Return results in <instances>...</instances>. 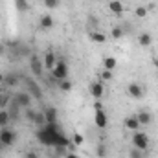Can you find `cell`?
Here are the masks:
<instances>
[{"label":"cell","instance_id":"9c48e42d","mask_svg":"<svg viewBox=\"0 0 158 158\" xmlns=\"http://www.w3.org/2000/svg\"><path fill=\"white\" fill-rule=\"evenodd\" d=\"M22 79H24V83H26V86H28V92H30L31 96H35L37 99H40V98H42V90H40L39 85L33 83L31 79H28V77H22Z\"/></svg>","mask_w":158,"mask_h":158},{"label":"cell","instance_id":"5b68a950","mask_svg":"<svg viewBox=\"0 0 158 158\" xmlns=\"http://www.w3.org/2000/svg\"><path fill=\"white\" fill-rule=\"evenodd\" d=\"M132 145L136 149H140V151H147V147H149V136L145 132H142V131H136L132 134Z\"/></svg>","mask_w":158,"mask_h":158},{"label":"cell","instance_id":"2e32d148","mask_svg":"<svg viewBox=\"0 0 158 158\" xmlns=\"http://www.w3.org/2000/svg\"><path fill=\"white\" fill-rule=\"evenodd\" d=\"M39 26L42 30H50V28H53V17L52 15H42L39 20Z\"/></svg>","mask_w":158,"mask_h":158},{"label":"cell","instance_id":"ffe728a7","mask_svg":"<svg viewBox=\"0 0 158 158\" xmlns=\"http://www.w3.org/2000/svg\"><path fill=\"white\" fill-rule=\"evenodd\" d=\"M11 121V114L7 109H2L0 110V127H7V123Z\"/></svg>","mask_w":158,"mask_h":158},{"label":"cell","instance_id":"d6986e66","mask_svg":"<svg viewBox=\"0 0 158 158\" xmlns=\"http://www.w3.org/2000/svg\"><path fill=\"white\" fill-rule=\"evenodd\" d=\"M138 42H140V46H143V48H147V46H151L153 44V35H149V33H140L138 35Z\"/></svg>","mask_w":158,"mask_h":158},{"label":"cell","instance_id":"5bb4252c","mask_svg":"<svg viewBox=\"0 0 158 158\" xmlns=\"http://www.w3.org/2000/svg\"><path fill=\"white\" fill-rule=\"evenodd\" d=\"M136 118H138V123H140V125H151V123H153V114L147 112V110H140V112L136 114Z\"/></svg>","mask_w":158,"mask_h":158},{"label":"cell","instance_id":"8992f818","mask_svg":"<svg viewBox=\"0 0 158 158\" xmlns=\"http://www.w3.org/2000/svg\"><path fill=\"white\" fill-rule=\"evenodd\" d=\"M31 98H33V96H31L30 92H19V94L15 96V103H17L19 109H26V110H28V109L31 107Z\"/></svg>","mask_w":158,"mask_h":158},{"label":"cell","instance_id":"44dd1931","mask_svg":"<svg viewBox=\"0 0 158 158\" xmlns=\"http://www.w3.org/2000/svg\"><path fill=\"white\" fill-rule=\"evenodd\" d=\"M116 64H118L116 57H105V61H103V66H105V70H110V72L116 68Z\"/></svg>","mask_w":158,"mask_h":158},{"label":"cell","instance_id":"7c38bea8","mask_svg":"<svg viewBox=\"0 0 158 158\" xmlns=\"http://www.w3.org/2000/svg\"><path fill=\"white\" fill-rule=\"evenodd\" d=\"M123 125H125V129H129V131H132V132H136V131H140V123H138V118L136 116H129V118L123 119Z\"/></svg>","mask_w":158,"mask_h":158},{"label":"cell","instance_id":"f546056e","mask_svg":"<svg viewBox=\"0 0 158 158\" xmlns=\"http://www.w3.org/2000/svg\"><path fill=\"white\" fill-rule=\"evenodd\" d=\"M72 142H74L76 145H81V143L85 142V138H83V134H79V132H74V136H72Z\"/></svg>","mask_w":158,"mask_h":158},{"label":"cell","instance_id":"d4e9b609","mask_svg":"<svg viewBox=\"0 0 158 158\" xmlns=\"http://www.w3.org/2000/svg\"><path fill=\"white\" fill-rule=\"evenodd\" d=\"M110 35H112V39H121V37L125 35V31H123V28H121V26H114V28H112V31H110Z\"/></svg>","mask_w":158,"mask_h":158},{"label":"cell","instance_id":"9a60e30c","mask_svg":"<svg viewBox=\"0 0 158 158\" xmlns=\"http://www.w3.org/2000/svg\"><path fill=\"white\" fill-rule=\"evenodd\" d=\"M109 11L114 15H123V4L119 0H110L109 2Z\"/></svg>","mask_w":158,"mask_h":158},{"label":"cell","instance_id":"603a6c76","mask_svg":"<svg viewBox=\"0 0 158 158\" xmlns=\"http://www.w3.org/2000/svg\"><path fill=\"white\" fill-rule=\"evenodd\" d=\"M9 94L7 92H4V90H0V109H6L7 107V103H9Z\"/></svg>","mask_w":158,"mask_h":158},{"label":"cell","instance_id":"277c9868","mask_svg":"<svg viewBox=\"0 0 158 158\" xmlns=\"http://www.w3.org/2000/svg\"><path fill=\"white\" fill-rule=\"evenodd\" d=\"M17 142V132L9 127H0V145L2 147H11Z\"/></svg>","mask_w":158,"mask_h":158},{"label":"cell","instance_id":"4fadbf2b","mask_svg":"<svg viewBox=\"0 0 158 158\" xmlns=\"http://www.w3.org/2000/svg\"><path fill=\"white\" fill-rule=\"evenodd\" d=\"M42 112H44L46 123H57V109L55 107H46Z\"/></svg>","mask_w":158,"mask_h":158},{"label":"cell","instance_id":"3957f363","mask_svg":"<svg viewBox=\"0 0 158 158\" xmlns=\"http://www.w3.org/2000/svg\"><path fill=\"white\" fill-rule=\"evenodd\" d=\"M50 76H52V77H55L57 81L68 79V64H66V61H63V59H57L55 66L50 70Z\"/></svg>","mask_w":158,"mask_h":158},{"label":"cell","instance_id":"4316f807","mask_svg":"<svg viewBox=\"0 0 158 158\" xmlns=\"http://www.w3.org/2000/svg\"><path fill=\"white\" fill-rule=\"evenodd\" d=\"M59 88H61L63 92H70V90H72V83H70L68 79H63V81H59Z\"/></svg>","mask_w":158,"mask_h":158},{"label":"cell","instance_id":"836d02e7","mask_svg":"<svg viewBox=\"0 0 158 158\" xmlns=\"http://www.w3.org/2000/svg\"><path fill=\"white\" fill-rule=\"evenodd\" d=\"M64 158H79V156L76 155V153H66V156Z\"/></svg>","mask_w":158,"mask_h":158},{"label":"cell","instance_id":"52a82bcc","mask_svg":"<svg viewBox=\"0 0 158 158\" xmlns=\"http://www.w3.org/2000/svg\"><path fill=\"white\" fill-rule=\"evenodd\" d=\"M127 94H129L132 99H142V98H143V88H142V85H138V83H131V85L127 86Z\"/></svg>","mask_w":158,"mask_h":158},{"label":"cell","instance_id":"484cf974","mask_svg":"<svg viewBox=\"0 0 158 158\" xmlns=\"http://www.w3.org/2000/svg\"><path fill=\"white\" fill-rule=\"evenodd\" d=\"M129 158H145V153L140 151V149H136V147H132L129 151Z\"/></svg>","mask_w":158,"mask_h":158},{"label":"cell","instance_id":"4dcf8cb0","mask_svg":"<svg viewBox=\"0 0 158 158\" xmlns=\"http://www.w3.org/2000/svg\"><path fill=\"white\" fill-rule=\"evenodd\" d=\"M42 2H44V6L50 7V9H55V7L59 6V0H42Z\"/></svg>","mask_w":158,"mask_h":158},{"label":"cell","instance_id":"6da1fadb","mask_svg":"<svg viewBox=\"0 0 158 158\" xmlns=\"http://www.w3.org/2000/svg\"><path fill=\"white\" fill-rule=\"evenodd\" d=\"M35 138L39 140V143L46 147H68L70 145V140L63 134L57 123H46L44 127L37 129Z\"/></svg>","mask_w":158,"mask_h":158},{"label":"cell","instance_id":"30bf717a","mask_svg":"<svg viewBox=\"0 0 158 158\" xmlns=\"http://www.w3.org/2000/svg\"><path fill=\"white\" fill-rule=\"evenodd\" d=\"M103 94H105L103 83H99V81H94V83L90 85V96H92L94 99H101V98H103Z\"/></svg>","mask_w":158,"mask_h":158},{"label":"cell","instance_id":"ac0fdd59","mask_svg":"<svg viewBox=\"0 0 158 158\" xmlns=\"http://www.w3.org/2000/svg\"><path fill=\"white\" fill-rule=\"evenodd\" d=\"M31 123L40 129V127H44L46 125V118H44V112H33V118H31Z\"/></svg>","mask_w":158,"mask_h":158},{"label":"cell","instance_id":"ba28073f","mask_svg":"<svg viewBox=\"0 0 158 158\" xmlns=\"http://www.w3.org/2000/svg\"><path fill=\"white\" fill-rule=\"evenodd\" d=\"M30 68H31V72L40 77L42 76V70H44V64H42V61H40L37 55H31V59H30Z\"/></svg>","mask_w":158,"mask_h":158},{"label":"cell","instance_id":"7402d4cb","mask_svg":"<svg viewBox=\"0 0 158 158\" xmlns=\"http://www.w3.org/2000/svg\"><path fill=\"white\" fill-rule=\"evenodd\" d=\"M90 40H94V42H98V44H103V42L107 40V37H105L101 31H92V33H90Z\"/></svg>","mask_w":158,"mask_h":158},{"label":"cell","instance_id":"1f68e13d","mask_svg":"<svg viewBox=\"0 0 158 158\" xmlns=\"http://www.w3.org/2000/svg\"><path fill=\"white\" fill-rule=\"evenodd\" d=\"M101 79L110 81V79H112V72H110V70H103V72H101Z\"/></svg>","mask_w":158,"mask_h":158},{"label":"cell","instance_id":"e575fe53","mask_svg":"<svg viewBox=\"0 0 158 158\" xmlns=\"http://www.w3.org/2000/svg\"><path fill=\"white\" fill-rule=\"evenodd\" d=\"M2 83H4V74L0 72V85H2Z\"/></svg>","mask_w":158,"mask_h":158},{"label":"cell","instance_id":"d590c367","mask_svg":"<svg viewBox=\"0 0 158 158\" xmlns=\"http://www.w3.org/2000/svg\"><path fill=\"white\" fill-rule=\"evenodd\" d=\"M155 66H156V74H158V59L155 61Z\"/></svg>","mask_w":158,"mask_h":158},{"label":"cell","instance_id":"e0dca14e","mask_svg":"<svg viewBox=\"0 0 158 158\" xmlns=\"http://www.w3.org/2000/svg\"><path fill=\"white\" fill-rule=\"evenodd\" d=\"M19 79H20L19 74H6L4 76V85L6 86H17L19 85Z\"/></svg>","mask_w":158,"mask_h":158},{"label":"cell","instance_id":"d6a6232c","mask_svg":"<svg viewBox=\"0 0 158 158\" xmlns=\"http://www.w3.org/2000/svg\"><path fill=\"white\" fill-rule=\"evenodd\" d=\"M24 158H40V156H39V153H35V151H26Z\"/></svg>","mask_w":158,"mask_h":158},{"label":"cell","instance_id":"7a4b0ae2","mask_svg":"<svg viewBox=\"0 0 158 158\" xmlns=\"http://www.w3.org/2000/svg\"><path fill=\"white\" fill-rule=\"evenodd\" d=\"M94 123H96V127L101 129V131L109 127V116L105 114L103 105L99 103V99H96V103H94Z\"/></svg>","mask_w":158,"mask_h":158},{"label":"cell","instance_id":"83f0119b","mask_svg":"<svg viewBox=\"0 0 158 158\" xmlns=\"http://www.w3.org/2000/svg\"><path fill=\"white\" fill-rule=\"evenodd\" d=\"M96 155H98L99 158H105L107 156V145H105V143H99L98 149H96Z\"/></svg>","mask_w":158,"mask_h":158},{"label":"cell","instance_id":"f1b7e54d","mask_svg":"<svg viewBox=\"0 0 158 158\" xmlns=\"http://www.w3.org/2000/svg\"><path fill=\"white\" fill-rule=\"evenodd\" d=\"M134 13H136V17H140V19H143V17L147 15V7H145V6H138Z\"/></svg>","mask_w":158,"mask_h":158},{"label":"cell","instance_id":"8fae6325","mask_svg":"<svg viewBox=\"0 0 158 158\" xmlns=\"http://www.w3.org/2000/svg\"><path fill=\"white\" fill-rule=\"evenodd\" d=\"M55 63H57V57H55V53L50 50V52H46L44 53V59H42V64H44V68L50 72L53 66H55Z\"/></svg>","mask_w":158,"mask_h":158},{"label":"cell","instance_id":"cb8c5ba5","mask_svg":"<svg viewBox=\"0 0 158 158\" xmlns=\"http://www.w3.org/2000/svg\"><path fill=\"white\" fill-rule=\"evenodd\" d=\"M15 6H17V9L19 11H28L30 9V4H28V0H15Z\"/></svg>","mask_w":158,"mask_h":158}]
</instances>
